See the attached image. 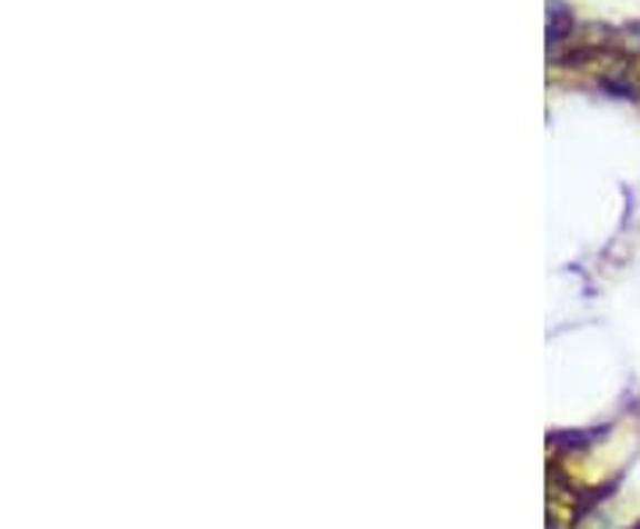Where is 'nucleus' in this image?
Returning <instances> with one entry per match:
<instances>
[]
</instances>
